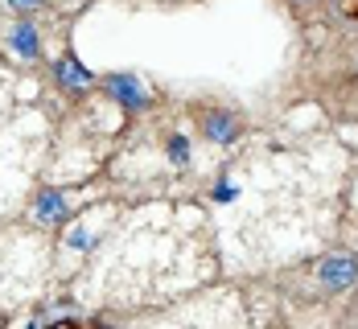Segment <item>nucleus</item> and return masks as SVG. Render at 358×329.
I'll list each match as a JSON object with an SVG mask.
<instances>
[{"instance_id": "7ed1b4c3", "label": "nucleus", "mask_w": 358, "mask_h": 329, "mask_svg": "<svg viewBox=\"0 0 358 329\" xmlns=\"http://www.w3.org/2000/svg\"><path fill=\"white\" fill-rule=\"evenodd\" d=\"M317 280H322L329 293H342V288L358 284V256H350V251L325 256V259H322V268H317Z\"/></svg>"}, {"instance_id": "f03ea898", "label": "nucleus", "mask_w": 358, "mask_h": 329, "mask_svg": "<svg viewBox=\"0 0 358 329\" xmlns=\"http://www.w3.org/2000/svg\"><path fill=\"white\" fill-rule=\"evenodd\" d=\"M198 128H202V136H206L210 145H235V140H239V132H243L239 115H235V111H227V108L198 111Z\"/></svg>"}, {"instance_id": "423d86ee", "label": "nucleus", "mask_w": 358, "mask_h": 329, "mask_svg": "<svg viewBox=\"0 0 358 329\" xmlns=\"http://www.w3.org/2000/svg\"><path fill=\"white\" fill-rule=\"evenodd\" d=\"M54 78H58V87H62V91H71V95H83V91H91V87H95L91 71H83L74 54H66V58H58V62H54Z\"/></svg>"}, {"instance_id": "0eeeda50", "label": "nucleus", "mask_w": 358, "mask_h": 329, "mask_svg": "<svg viewBox=\"0 0 358 329\" xmlns=\"http://www.w3.org/2000/svg\"><path fill=\"white\" fill-rule=\"evenodd\" d=\"M4 8H8V13H17V17H34V13L45 8V0H4Z\"/></svg>"}, {"instance_id": "20e7f679", "label": "nucleus", "mask_w": 358, "mask_h": 329, "mask_svg": "<svg viewBox=\"0 0 358 329\" xmlns=\"http://www.w3.org/2000/svg\"><path fill=\"white\" fill-rule=\"evenodd\" d=\"M4 45H8L17 58L37 62V58H41V29H37L29 17H21V21H13V25L4 29Z\"/></svg>"}, {"instance_id": "39448f33", "label": "nucleus", "mask_w": 358, "mask_h": 329, "mask_svg": "<svg viewBox=\"0 0 358 329\" xmlns=\"http://www.w3.org/2000/svg\"><path fill=\"white\" fill-rule=\"evenodd\" d=\"M34 222H41V226H62L66 222V214H71V206H66V193H58V189H41L34 198Z\"/></svg>"}, {"instance_id": "6e6552de", "label": "nucleus", "mask_w": 358, "mask_h": 329, "mask_svg": "<svg viewBox=\"0 0 358 329\" xmlns=\"http://www.w3.org/2000/svg\"><path fill=\"white\" fill-rule=\"evenodd\" d=\"M296 4H309V0H296Z\"/></svg>"}, {"instance_id": "f257e3e1", "label": "nucleus", "mask_w": 358, "mask_h": 329, "mask_svg": "<svg viewBox=\"0 0 358 329\" xmlns=\"http://www.w3.org/2000/svg\"><path fill=\"white\" fill-rule=\"evenodd\" d=\"M103 95L108 99H115L120 108H128V111H144L148 108V87L141 82V74H108L103 78Z\"/></svg>"}]
</instances>
